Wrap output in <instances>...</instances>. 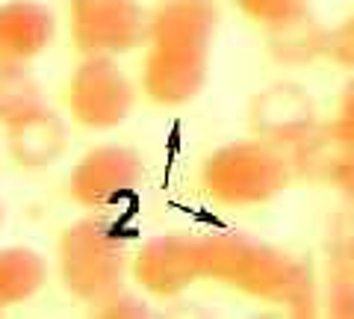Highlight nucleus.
Wrapping results in <instances>:
<instances>
[{
	"label": "nucleus",
	"instance_id": "obj_1",
	"mask_svg": "<svg viewBox=\"0 0 354 319\" xmlns=\"http://www.w3.org/2000/svg\"><path fill=\"white\" fill-rule=\"evenodd\" d=\"M218 21L216 0H157L148 9L142 92L151 104L174 109L204 92Z\"/></svg>",
	"mask_w": 354,
	"mask_h": 319
},
{
	"label": "nucleus",
	"instance_id": "obj_2",
	"mask_svg": "<svg viewBox=\"0 0 354 319\" xmlns=\"http://www.w3.org/2000/svg\"><path fill=\"white\" fill-rule=\"evenodd\" d=\"M201 275L204 281L274 304L298 319L322 313V284L313 266L292 251L239 230L201 234Z\"/></svg>",
	"mask_w": 354,
	"mask_h": 319
},
{
	"label": "nucleus",
	"instance_id": "obj_3",
	"mask_svg": "<svg viewBox=\"0 0 354 319\" xmlns=\"http://www.w3.org/2000/svg\"><path fill=\"white\" fill-rule=\"evenodd\" d=\"M198 181L213 204L227 210H251L283 195L295 183V172L290 151L251 134L209 151Z\"/></svg>",
	"mask_w": 354,
	"mask_h": 319
},
{
	"label": "nucleus",
	"instance_id": "obj_4",
	"mask_svg": "<svg viewBox=\"0 0 354 319\" xmlns=\"http://www.w3.org/2000/svg\"><path fill=\"white\" fill-rule=\"evenodd\" d=\"M130 257L133 255L121 228L97 213L77 219L59 234L57 263L62 287L86 304L124 287Z\"/></svg>",
	"mask_w": 354,
	"mask_h": 319
},
{
	"label": "nucleus",
	"instance_id": "obj_5",
	"mask_svg": "<svg viewBox=\"0 0 354 319\" xmlns=\"http://www.w3.org/2000/svg\"><path fill=\"white\" fill-rule=\"evenodd\" d=\"M136 107V89L118 57H83L68 80V113L86 130H115Z\"/></svg>",
	"mask_w": 354,
	"mask_h": 319
},
{
	"label": "nucleus",
	"instance_id": "obj_6",
	"mask_svg": "<svg viewBox=\"0 0 354 319\" xmlns=\"http://www.w3.org/2000/svg\"><path fill=\"white\" fill-rule=\"evenodd\" d=\"M71 42L83 57H121L145 48L148 9L142 0H68Z\"/></svg>",
	"mask_w": 354,
	"mask_h": 319
},
{
	"label": "nucleus",
	"instance_id": "obj_7",
	"mask_svg": "<svg viewBox=\"0 0 354 319\" xmlns=\"http://www.w3.org/2000/svg\"><path fill=\"white\" fill-rule=\"evenodd\" d=\"M145 181V160L130 145L104 142L88 148L68 174V195L88 213L109 210L127 201Z\"/></svg>",
	"mask_w": 354,
	"mask_h": 319
},
{
	"label": "nucleus",
	"instance_id": "obj_8",
	"mask_svg": "<svg viewBox=\"0 0 354 319\" xmlns=\"http://www.w3.org/2000/svg\"><path fill=\"white\" fill-rule=\"evenodd\" d=\"M130 275L142 293L153 299H177L201 275V237L195 234H157L145 239L130 257Z\"/></svg>",
	"mask_w": 354,
	"mask_h": 319
},
{
	"label": "nucleus",
	"instance_id": "obj_9",
	"mask_svg": "<svg viewBox=\"0 0 354 319\" xmlns=\"http://www.w3.org/2000/svg\"><path fill=\"white\" fill-rule=\"evenodd\" d=\"M254 136H263L281 148H295L319 127L316 104L298 83H272L254 95L248 107Z\"/></svg>",
	"mask_w": 354,
	"mask_h": 319
},
{
	"label": "nucleus",
	"instance_id": "obj_10",
	"mask_svg": "<svg viewBox=\"0 0 354 319\" xmlns=\"http://www.w3.org/2000/svg\"><path fill=\"white\" fill-rule=\"evenodd\" d=\"M295 181L330 190L342 210L354 213V151L334 136L328 125H319L307 139L290 148Z\"/></svg>",
	"mask_w": 354,
	"mask_h": 319
},
{
	"label": "nucleus",
	"instance_id": "obj_11",
	"mask_svg": "<svg viewBox=\"0 0 354 319\" xmlns=\"http://www.w3.org/2000/svg\"><path fill=\"white\" fill-rule=\"evenodd\" d=\"M57 15L39 0L0 3V69H15L39 60L53 45Z\"/></svg>",
	"mask_w": 354,
	"mask_h": 319
},
{
	"label": "nucleus",
	"instance_id": "obj_12",
	"mask_svg": "<svg viewBox=\"0 0 354 319\" xmlns=\"http://www.w3.org/2000/svg\"><path fill=\"white\" fill-rule=\"evenodd\" d=\"M6 130V151L21 169H48L68 151V127L48 104L32 109Z\"/></svg>",
	"mask_w": 354,
	"mask_h": 319
},
{
	"label": "nucleus",
	"instance_id": "obj_13",
	"mask_svg": "<svg viewBox=\"0 0 354 319\" xmlns=\"http://www.w3.org/2000/svg\"><path fill=\"white\" fill-rule=\"evenodd\" d=\"M266 33H269V57L278 65L298 69V65H310L322 57L328 60L330 30L319 24L310 9L269 27Z\"/></svg>",
	"mask_w": 354,
	"mask_h": 319
},
{
	"label": "nucleus",
	"instance_id": "obj_14",
	"mask_svg": "<svg viewBox=\"0 0 354 319\" xmlns=\"http://www.w3.org/2000/svg\"><path fill=\"white\" fill-rule=\"evenodd\" d=\"M48 281V260L30 246L0 248V307L32 299Z\"/></svg>",
	"mask_w": 354,
	"mask_h": 319
},
{
	"label": "nucleus",
	"instance_id": "obj_15",
	"mask_svg": "<svg viewBox=\"0 0 354 319\" xmlns=\"http://www.w3.org/2000/svg\"><path fill=\"white\" fill-rule=\"evenodd\" d=\"M322 313L330 319H354V269L342 257L339 246L328 237L325 275H322Z\"/></svg>",
	"mask_w": 354,
	"mask_h": 319
},
{
	"label": "nucleus",
	"instance_id": "obj_16",
	"mask_svg": "<svg viewBox=\"0 0 354 319\" xmlns=\"http://www.w3.org/2000/svg\"><path fill=\"white\" fill-rule=\"evenodd\" d=\"M44 104L41 86L32 77L30 65L0 69V127H9Z\"/></svg>",
	"mask_w": 354,
	"mask_h": 319
},
{
	"label": "nucleus",
	"instance_id": "obj_17",
	"mask_svg": "<svg viewBox=\"0 0 354 319\" xmlns=\"http://www.w3.org/2000/svg\"><path fill=\"white\" fill-rule=\"evenodd\" d=\"M234 6L251 24L269 30L274 24H281V21L310 9V0H234Z\"/></svg>",
	"mask_w": 354,
	"mask_h": 319
},
{
	"label": "nucleus",
	"instance_id": "obj_18",
	"mask_svg": "<svg viewBox=\"0 0 354 319\" xmlns=\"http://www.w3.org/2000/svg\"><path fill=\"white\" fill-rule=\"evenodd\" d=\"M88 313L97 319H139L148 316V302L142 295L130 293L127 287H118L88 304Z\"/></svg>",
	"mask_w": 354,
	"mask_h": 319
},
{
	"label": "nucleus",
	"instance_id": "obj_19",
	"mask_svg": "<svg viewBox=\"0 0 354 319\" xmlns=\"http://www.w3.org/2000/svg\"><path fill=\"white\" fill-rule=\"evenodd\" d=\"M328 127L334 130V136L354 151V71H348V80L342 83L334 118L328 122Z\"/></svg>",
	"mask_w": 354,
	"mask_h": 319
},
{
	"label": "nucleus",
	"instance_id": "obj_20",
	"mask_svg": "<svg viewBox=\"0 0 354 319\" xmlns=\"http://www.w3.org/2000/svg\"><path fill=\"white\" fill-rule=\"evenodd\" d=\"M328 60L334 65H339L342 71H354V9L330 30Z\"/></svg>",
	"mask_w": 354,
	"mask_h": 319
},
{
	"label": "nucleus",
	"instance_id": "obj_21",
	"mask_svg": "<svg viewBox=\"0 0 354 319\" xmlns=\"http://www.w3.org/2000/svg\"><path fill=\"white\" fill-rule=\"evenodd\" d=\"M330 239L339 246L342 257H346V263L354 269V213L346 210V216H342L339 222H334V228H330Z\"/></svg>",
	"mask_w": 354,
	"mask_h": 319
},
{
	"label": "nucleus",
	"instance_id": "obj_22",
	"mask_svg": "<svg viewBox=\"0 0 354 319\" xmlns=\"http://www.w3.org/2000/svg\"><path fill=\"white\" fill-rule=\"evenodd\" d=\"M0 225H3V201H0Z\"/></svg>",
	"mask_w": 354,
	"mask_h": 319
},
{
	"label": "nucleus",
	"instance_id": "obj_23",
	"mask_svg": "<svg viewBox=\"0 0 354 319\" xmlns=\"http://www.w3.org/2000/svg\"><path fill=\"white\" fill-rule=\"evenodd\" d=\"M0 311H3V307H0Z\"/></svg>",
	"mask_w": 354,
	"mask_h": 319
}]
</instances>
